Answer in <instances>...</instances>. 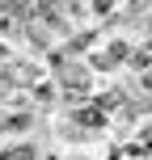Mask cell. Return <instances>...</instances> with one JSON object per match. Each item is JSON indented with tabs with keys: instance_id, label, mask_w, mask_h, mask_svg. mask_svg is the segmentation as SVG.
<instances>
[{
	"instance_id": "1",
	"label": "cell",
	"mask_w": 152,
	"mask_h": 160,
	"mask_svg": "<svg viewBox=\"0 0 152 160\" xmlns=\"http://www.w3.org/2000/svg\"><path fill=\"white\" fill-rule=\"evenodd\" d=\"M0 160H38V152H34L30 143H21V148H4Z\"/></svg>"
}]
</instances>
